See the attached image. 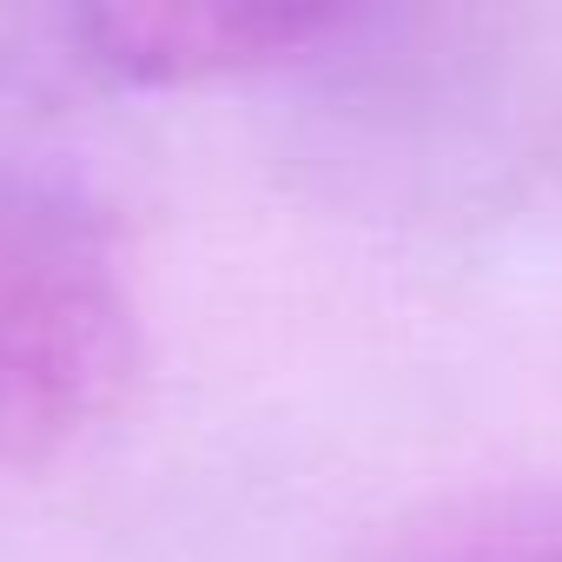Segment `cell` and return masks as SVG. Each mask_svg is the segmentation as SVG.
Segmentation results:
<instances>
[{"mask_svg": "<svg viewBox=\"0 0 562 562\" xmlns=\"http://www.w3.org/2000/svg\"><path fill=\"white\" fill-rule=\"evenodd\" d=\"M338 8L305 0H106L67 21L80 60L120 87H192L292 60L338 34Z\"/></svg>", "mask_w": 562, "mask_h": 562, "instance_id": "7a4b0ae2", "label": "cell"}, {"mask_svg": "<svg viewBox=\"0 0 562 562\" xmlns=\"http://www.w3.org/2000/svg\"><path fill=\"white\" fill-rule=\"evenodd\" d=\"M139 312L106 212L60 172H0V450L47 457L126 397Z\"/></svg>", "mask_w": 562, "mask_h": 562, "instance_id": "6da1fadb", "label": "cell"}, {"mask_svg": "<svg viewBox=\"0 0 562 562\" xmlns=\"http://www.w3.org/2000/svg\"><path fill=\"white\" fill-rule=\"evenodd\" d=\"M364 562H562V496H457L384 529Z\"/></svg>", "mask_w": 562, "mask_h": 562, "instance_id": "3957f363", "label": "cell"}]
</instances>
